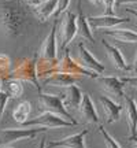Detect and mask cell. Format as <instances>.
Masks as SVG:
<instances>
[{
    "mask_svg": "<svg viewBox=\"0 0 137 148\" xmlns=\"http://www.w3.org/2000/svg\"><path fill=\"white\" fill-rule=\"evenodd\" d=\"M29 26V12L19 0H0V32L5 38L23 36Z\"/></svg>",
    "mask_w": 137,
    "mask_h": 148,
    "instance_id": "6da1fadb",
    "label": "cell"
},
{
    "mask_svg": "<svg viewBox=\"0 0 137 148\" xmlns=\"http://www.w3.org/2000/svg\"><path fill=\"white\" fill-rule=\"evenodd\" d=\"M37 62L38 55L22 58L16 62V66L8 73L11 79H19L22 82H30L34 85L37 90H41V86L38 84V75H37Z\"/></svg>",
    "mask_w": 137,
    "mask_h": 148,
    "instance_id": "7a4b0ae2",
    "label": "cell"
},
{
    "mask_svg": "<svg viewBox=\"0 0 137 148\" xmlns=\"http://www.w3.org/2000/svg\"><path fill=\"white\" fill-rule=\"evenodd\" d=\"M48 127L30 126V127H5L0 130V147H8L16 141L34 138L36 136L45 133Z\"/></svg>",
    "mask_w": 137,
    "mask_h": 148,
    "instance_id": "3957f363",
    "label": "cell"
},
{
    "mask_svg": "<svg viewBox=\"0 0 137 148\" xmlns=\"http://www.w3.org/2000/svg\"><path fill=\"white\" fill-rule=\"evenodd\" d=\"M78 34V25H77V14L73 11H64L62 14L60 27L58 29V41L59 48L64 51L67 49L70 42Z\"/></svg>",
    "mask_w": 137,
    "mask_h": 148,
    "instance_id": "277c9868",
    "label": "cell"
},
{
    "mask_svg": "<svg viewBox=\"0 0 137 148\" xmlns=\"http://www.w3.org/2000/svg\"><path fill=\"white\" fill-rule=\"evenodd\" d=\"M37 103H38V108H40L41 112H52V114L63 116L64 119H67V121L78 122L71 116L70 111L64 106L63 99L59 95H53V93H40V95H38V99H37Z\"/></svg>",
    "mask_w": 137,
    "mask_h": 148,
    "instance_id": "5b68a950",
    "label": "cell"
},
{
    "mask_svg": "<svg viewBox=\"0 0 137 148\" xmlns=\"http://www.w3.org/2000/svg\"><path fill=\"white\" fill-rule=\"evenodd\" d=\"M53 73H64V74H68V75H74V77H88V78H93V79H96L99 77V74L86 70L77 60H74L71 58L70 52H68V49H64L63 56L60 59H58Z\"/></svg>",
    "mask_w": 137,
    "mask_h": 148,
    "instance_id": "8992f818",
    "label": "cell"
},
{
    "mask_svg": "<svg viewBox=\"0 0 137 148\" xmlns=\"http://www.w3.org/2000/svg\"><path fill=\"white\" fill-rule=\"evenodd\" d=\"M79 125L78 122H71L64 119L63 116L52 114V112H41L40 115L34 116L33 119H27L21 127H30V126H41L48 129H56V127H71Z\"/></svg>",
    "mask_w": 137,
    "mask_h": 148,
    "instance_id": "52a82bcc",
    "label": "cell"
},
{
    "mask_svg": "<svg viewBox=\"0 0 137 148\" xmlns=\"http://www.w3.org/2000/svg\"><path fill=\"white\" fill-rule=\"evenodd\" d=\"M96 81L107 97L112 99L116 103H121V104L123 103V99H125L123 85L125 84L121 78H118L115 75H99Z\"/></svg>",
    "mask_w": 137,
    "mask_h": 148,
    "instance_id": "ba28073f",
    "label": "cell"
},
{
    "mask_svg": "<svg viewBox=\"0 0 137 148\" xmlns=\"http://www.w3.org/2000/svg\"><path fill=\"white\" fill-rule=\"evenodd\" d=\"M58 19H55L52 23V27L47 37L44 38L42 45L38 51V59L41 60H56L58 59Z\"/></svg>",
    "mask_w": 137,
    "mask_h": 148,
    "instance_id": "9c48e42d",
    "label": "cell"
},
{
    "mask_svg": "<svg viewBox=\"0 0 137 148\" xmlns=\"http://www.w3.org/2000/svg\"><path fill=\"white\" fill-rule=\"evenodd\" d=\"M77 62H78L82 67H85L86 70L89 71H93V73L99 74L100 75L101 73H104V64L101 63L99 59H96L92 52H90L88 48L85 47L84 42H79L78 44V52H77Z\"/></svg>",
    "mask_w": 137,
    "mask_h": 148,
    "instance_id": "30bf717a",
    "label": "cell"
},
{
    "mask_svg": "<svg viewBox=\"0 0 137 148\" xmlns=\"http://www.w3.org/2000/svg\"><path fill=\"white\" fill-rule=\"evenodd\" d=\"M88 18V23H89L92 32L99 30V29H115L122 23H127L130 22L129 18H122V16L116 15H100V16H86Z\"/></svg>",
    "mask_w": 137,
    "mask_h": 148,
    "instance_id": "8fae6325",
    "label": "cell"
},
{
    "mask_svg": "<svg viewBox=\"0 0 137 148\" xmlns=\"http://www.w3.org/2000/svg\"><path fill=\"white\" fill-rule=\"evenodd\" d=\"M123 110L126 115V123L129 129V140L136 141L137 140V103L130 96L125 95L123 99Z\"/></svg>",
    "mask_w": 137,
    "mask_h": 148,
    "instance_id": "7c38bea8",
    "label": "cell"
},
{
    "mask_svg": "<svg viewBox=\"0 0 137 148\" xmlns=\"http://www.w3.org/2000/svg\"><path fill=\"white\" fill-rule=\"evenodd\" d=\"M77 111H78V116H79V119H81V122H84V123H92V125L99 123V114H97L96 106L89 93H84L82 101H81V104H79Z\"/></svg>",
    "mask_w": 137,
    "mask_h": 148,
    "instance_id": "4fadbf2b",
    "label": "cell"
},
{
    "mask_svg": "<svg viewBox=\"0 0 137 148\" xmlns=\"http://www.w3.org/2000/svg\"><path fill=\"white\" fill-rule=\"evenodd\" d=\"M89 133V129H82L81 132L70 134L67 137L47 144V148H86L85 137Z\"/></svg>",
    "mask_w": 137,
    "mask_h": 148,
    "instance_id": "5bb4252c",
    "label": "cell"
},
{
    "mask_svg": "<svg viewBox=\"0 0 137 148\" xmlns=\"http://www.w3.org/2000/svg\"><path fill=\"white\" fill-rule=\"evenodd\" d=\"M58 95L63 99L64 106L67 110H78L79 104L82 101L84 92L81 90V88L77 84H73L67 88H62Z\"/></svg>",
    "mask_w": 137,
    "mask_h": 148,
    "instance_id": "9a60e30c",
    "label": "cell"
},
{
    "mask_svg": "<svg viewBox=\"0 0 137 148\" xmlns=\"http://www.w3.org/2000/svg\"><path fill=\"white\" fill-rule=\"evenodd\" d=\"M99 103L103 110V115L107 123H114V122L119 121L121 118V112L123 110V104L116 103L112 99L107 97V96H100L99 97Z\"/></svg>",
    "mask_w": 137,
    "mask_h": 148,
    "instance_id": "2e32d148",
    "label": "cell"
},
{
    "mask_svg": "<svg viewBox=\"0 0 137 148\" xmlns=\"http://www.w3.org/2000/svg\"><path fill=\"white\" fill-rule=\"evenodd\" d=\"M101 45L104 47L105 52L108 55L110 62L112 63V66H114L116 70L123 71V73L132 71L130 66L126 63V59H125V56H123V53H122V51L119 48L115 47V45H112V44H110V42H107L105 40H101Z\"/></svg>",
    "mask_w": 137,
    "mask_h": 148,
    "instance_id": "e0dca14e",
    "label": "cell"
},
{
    "mask_svg": "<svg viewBox=\"0 0 137 148\" xmlns=\"http://www.w3.org/2000/svg\"><path fill=\"white\" fill-rule=\"evenodd\" d=\"M77 25H78V34H79V37H81L82 40H85V41L93 44V42H95L93 32H92L89 23H88V18L84 15L82 5H81V0H78V4H77Z\"/></svg>",
    "mask_w": 137,
    "mask_h": 148,
    "instance_id": "ac0fdd59",
    "label": "cell"
},
{
    "mask_svg": "<svg viewBox=\"0 0 137 148\" xmlns=\"http://www.w3.org/2000/svg\"><path fill=\"white\" fill-rule=\"evenodd\" d=\"M78 77H74V75H68L64 73H53L52 75L47 77V79L44 81L45 86H52V88H67L70 85L77 84Z\"/></svg>",
    "mask_w": 137,
    "mask_h": 148,
    "instance_id": "d6986e66",
    "label": "cell"
},
{
    "mask_svg": "<svg viewBox=\"0 0 137 148\" xmlns=\"http://www.w3.org/2000/svg\"><path fill=\"white\" fill-rule=\"evenodd\" d=\"M58 4L59 0H42L37 7L33 8V12L40 21L45 22L52 15H55V12L58 10Z\"/></svg>",
    "mask_w": 137,
    "mask_h": 148,
    "instance_id": "ffe728a7",
    "label": "cell"
},
{
    "mask_svg": "<svg viewBox=\"0 0 137 148\" xmlns=\"http://www.w3.org/2000/svg\"><path fill=\"white\" fill-rule=\"evenodd\" d=\"M105 34L110 36L116 41L121 42H137V32L136 30H130V29H108L105 30Z\"/></svg>",
    "mask_w": 137,
    "mask_h": 148,
    "instance_id": "44dd1931",
    "label": "cell"
},
{
    "mask_svg": "<svg viewBox=\"0 0 137 148\" xmlns=\"http://www.w3.org/2000/svg\"><path fill=\"white\" fill-rule=\"evenodd\" d=\"M30 111H32V106H30V103L27 100H23L21 101L16 108L12 111V118L15 119V122L19 123V126L23 125L25 122L29 119V115H30Z\"/></svg>",
    "mask_w": 137,
    "mask_h": 148,
    "instance_id": "7402d4cb",
    "label": "cell"
},
{
    "mask_svg": "<svg viewBox=\"0 0 137 148\" xmlns=\"http://www.w3.org/2000/svg\"><path fill=\"white\" fill-rule=\"evenodd\" d=\"M7 92L11 99H18L23 93V85L19 79H10L7 82Z\"/></svg>",
    "mask_w": 137,
    "mask_h": 148,
    "instance_id": "603a6c76",
    "label": "cell"
},
{
    "mask_svg": "<svg viewBox=\"0 0 137 148\" xmlns=\"http://www.w3.org/2000/svg\"><path fill=\"white\" fill-rule=\"evenodd\" d=\"M99 132H100V134L103 136L105 148H121V145L118 144V141H116L115 138L112 137V136H111L110 133L107 132L103 126H99Z\"/></svg>",
    "mask_w": 137,
    "mask_h": 148,
    "instance_id": "cb8c5ba5",
    "label": "cell"
},
{
    "mask_svg": "<svg viewBox=\"0 0 137 148\" xmlns=\"http://www.w3.org/2000/svg\"><path fill=\"white\" fill-rule=\"evenodd\" d=\"M10 69H11L10 58L7 55H4V53H0V74L10 73Z\"/></svg>",
    "mask_w": 137,
    "mask_h": 148,
    "instance_id": "d4e9b609",
    "label": "cell"
},
{
    "mask_svg": "<svg viewBox=\"0 0 137 148\" xmlns=\"http://www.w3.org/2000/svg\"><path fill=\"white\" fill-rule=\"evenodd\" d=\"M11 97H10V95H8L7 90H0V121H1V116L4 114L5 106H7V103H8Z\"/></svg>",
    "mask_w": 137,
    "mask_h": 148,
    "instance_id": "484cf974",
    "label": "cell"
},
{
    "mask_svg": "<svg viewBox=\"0 0 137 148\" xmlns=\"http://www.w3.org/2000/svg\"><path fill=\"white\" fill-rule=\"evenodd\" d=\"M104 5L103 15H115V0H101Z\"/></svg>",
    "mask_w": 137,
    "mask_h": 148,
    "instance_id": "4316f807",
    "label": "cell"
},
{
    "mask_svg": "<svg viewBox=\"0 0 137 148\" xmlns=\"http://www.w3.org/2000/svg\"><path fill=\"white\" fill-rule=\"evenodd\" d=\"M70 1H71V0H59L58 10H56V12H55V15L53 16H60L64 11H67L68 5H70Z\"/></svg>",
    "mask_w": 137,
    "mask_h": 148,
    "instance_id": "83f0119b",
    "label": "cell"
},
{
    "mask_svg": "<svg viewBox=\"0 0 137 148\" xmlns=\"http://www.w3.org/2000/svg\"><path fill=\"white\" fill-rule=\"evenodd\" d=\"M121 79L123 81V84H127L129 86L137 89V75H133V77H123V78H121Z\"/></svg>",
    "mask_w": 137,
    "mask_h": 148,
    "instance_id": "f1b7e54d",
    "label": "cell"
},
{
    "mask_svg": "<svg viewBox=\"0 0 137 148\" xmlns=\"http://www.w3.org/2000/svg\"><path fill=\"white\" fill-rule=\"evenodd\" d=\"M137 3V0H115V8L122 4H134Z\"/></svg>",
    "mask_w": 137,
    "mask_h": 148,
    "instance_id": "f546056e",
    "label": "cell"
},
{
    "mask_svg": "<svg viewBox=\"0 0 137 148\" xmlns=\"http://www.w3.org/2000/svg\"><path fill=\"white\" fill-rule=\"evenodd\" d=\"M42 0H25V3H26L29 7H32V8H34V7H37V5L41 3Z\"/></svg>",
    "mask_w": 137,
    "mask_h": 148,
    "instance_id": "4dcf8cb0",
    "label": "cell"
},
{
    "mask_svg": "<svg viewBox=\"0 0 137 148\" xmlns=\"http://www.w3.org/2000/svg\"><path fill=\"white\" fill-rule=\"evenodd\" d=\"M125 11H126L129 15H132L133 18L137 21V10H136V8H129V7H127V8H125Z\"/></svg>",
    "mask_w": 137,
    "mask_h": 148,
    "instance_id": "1f68e13d",
    "label": "cell"
},
{
    "mask_svg": "<svg viewBox=\"0 0 137 148\" xmlns=\"http://www.w3.org/2000/svg\"><path fill=\"white\" fill-rule=\"evenodd\" d=\"M45 140H47L45 137H41V140L37 144V148H47V141H45Z\"/></svg>",
    "mask_w": 137,
    "mask_h": 148,
    "instance_id": "d6a6232c",
    "label": "cell"
},
{
    "mask_svg": "<svg viewBox=\"0 0 137 148\" xmlns=\"http://www.w3.org/2000/svg\"><path fill=\"white\" fill-rule=\"evenodd\" d=\"M133 71L137 74V53H136V58H134V62H133Z\"/></svg>",
    "mask_w": 137,
    "mask_h": 148,
    "instance_id": "836d02e7",
    "label": "cell"
},
{
    "mask_svg": "<svg viewBox=\"0 0 137 148\" xmlns=\"http://www.w3.org/2000/svg\"><path fill=\"white\" fill-rule=\"evenodd\" d=\"M90 3H93V4H100L101 0H89Z\"/></svg>",
    "mask_w": 137,
    "mask_h": 148,
    "instance_id": "e575fe53",
    "label": "cell"
},
{
    "mask_svg": "<svg viewBox=\"0 0 137 148\" xmlns=\"http://www.w3.org/2000/svg\"><path fill=\"white\" fill-rule=\"evenodd\" d=\"M132 144H133V148H137V140L136 141H132Z\"/></svg>",
    "mask_w": 137,
    "mask_h": 148,
    "instance_id": "d590c367",
    "label": "cell"
},
{
    "mask_svg": "<svg viewBox=\"0 0 137 148\" xmlns=\"http://www.w3.org/2000/svg\"><path fill=\"white\" fill-rule=\"evenodd\" d=\"M0 148H14V147H11V145H8V147H0Z\"/></svg>",
    "mask_w": 137,
    "mask_h": 148,
    "instance_id": "8d00e7d4",
    "label": "cell"
},
{
    "mask_svg": "<svg viewBox=\"0 0 137 148\" xmlns=\"http://www.w3.org/2000/svg\"><path fill=\"white\" fill-rule=\"evenodd\" d=\"M0 75H1V74H0ZM0 84H1V77H0ZM0 90H1V89H0Z\"/></svg>",
    "mask_w": 137,
    "mask_h": 148,
    "instance_id": "74e56055",
    "label": "cell"
}]
</instances>
